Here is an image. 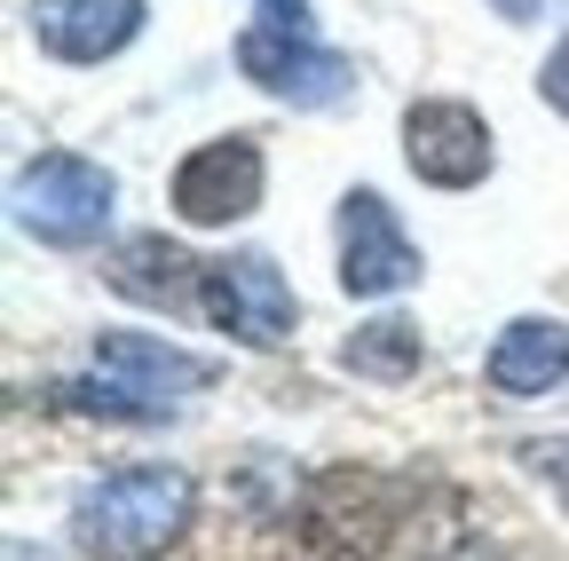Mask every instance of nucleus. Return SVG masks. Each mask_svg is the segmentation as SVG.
Wrapping results in <instances>:
<instances>
[{"label": "nucleus", "instance_id": "nucleus-1", "mask_svg": "<svg viewBox=\"0 0 569 561\" xmlns=\"http://www.w3.org/2000/svg\"><path fill=\"white\" fill-rule=\"evenodd\" d=\"M411 482L380 467H325L284 499V561H388Z\"/></svg>", "mask_w": 569, "mask_h": 561}, {"label": "nucleus", "instance_id": "nucleus-2", "mask_svg": "<svg viewBox=\"0 0 569 561\" xmlns=\"http://www.w3.org/2000/svg\"><path fill=\"white\" fill-rule=\"evenodd\" d=\"M206 380H213V364L190 357V348H167L151 332H103L96 340V372L88 380H56L48 403L56 411H80V419H127V428H151V419H167Z\"/></svg>", "mask_w": 569, "mask_h": 561}, {"label": "nucleus", "instance_id": "nucleus-3", "mask_svg": "<svg viewBox=\"0 0 569 561\" xmlns=\"http://www.w3.org/2000/svg\"><path fill=\"white\" fill-rule=\"evenodd\" d=\"M190 514H198V482L182 467H119L80 490L71 530L96 561H159L190 530Z\"/></svg>", "mask_w": 569, "mask_h": 561}, {"label": "nucleus", "instance_id": "nucleus-4", "mask_svg": "<svg viewBox=\"0 0 569 561\" xmlns=\"http://www.w3.org/2000/svg\"><path fill=\"white\" fill-rule=\"evenodd\" d=\"M111 174L80 151H40L24 174H17V222L40 238V246H96L111 230Z\"/></svg>", "mask_w": 569, "mask_h": 561}, {"label": "nucleus", "instance_id": "nucleus-5", "mask_svg": "<svg viewBox=\"0 0 569 561\" xmlns=\"http://www.w3.org/2000/svg\"><path fill=\"white\" fill-rule=\"evenodd\" d=\"M238 72L253 80V88H269L277 103H293V111H325V103H340L348 88H356V72H348V56H332V48H317L309 32H293V24H246V40H238Z\"/></svg>", "mask_w": 569, "mask_h": 561}, {"label": "nucleus", "instance_id": "nucleus-6", "mask_svg": "<svg viewBox=\"0 0 569 561\" xmlns=\"http://www.w3.org/2000/svg\"><path fill=\"white\" fill-rule=\"evenodd\" d=\"M198 309L222 324L230 340H246V348H277L284 332H293V285L277 277L269 253L206 261V293H198Z\"/></svg>", "mask_w": 569, "mask_h": 561}, {"label": "nucleus", "instance_id": "nucleus-7", "mask_svg": "<svg viewBox=\"0 0 569 561\" xmlns=\"http://www.w3.org/2000/svg\"><path fill=\"white\" fill-rule=\"evenodd\" d=\"M419 277V246L396 230L380 190H348L340 198V285L356 301H388Z\"/></svg>", "mask_w": 569, "mask_h": 561}, {"label": "nucleus", "instance_id": "nucleus-8", "mask_svg": "<svg viewBox=\"0 0 569 561\" xmlns=\"http://www.w3.org/2000/svg\"><path fill=\"white\" fill-rule=\"evenodd\" d=\"M403 159L419 182L436 190H475L490 174V127L475 103H451V96H427L403 111Z\"/></svg>", "mask_w": 569, "mask_h": 561}, {"label": "nucleus", "instance_id": "nucleus-9", "mask_svg": "<svg viewBox=\"0 0 569 561\" xmlns=\"http://www.w3.org/2000/svg\"><path fill=\"white\" fill-rule=\"evenodd\" d=\"M261 206V143L253 134H230V143H206L174 167V214L198 230H222L246 222Z\"/></svg>", "mask_w": 569, "mask_h": 561}, {"label": "nucleus", "instance_id": "nucleus-10", "mask_svg": "<svg viewBox=\"0 0 569 561\" xmlns=\"http://www.w3.org/2000/svg\"><path fill=\"white\" fill-rule=\"evenodd\" d=\"M142 32V0H32V40L63 63H103Z\"/></svg>", "mask_w": 569, "mask_h": 561}, {"label": "nucleus", "instance_id": "nucleus-11", "mask_svg": "<svg viewBox=\"0 0 569 561\" xmlns=\"http://www.w3.org/2000/svg\"><path fill=\"white\" fill-rule=\"evenodd\" d=\"M482 380H490L498 395H553V388L569 380V332H561L553 317H515L507 332H498Z\"/></svg>", "mask_w": 569, "mask_h": 561}, {"label": "nucleus", "instance_id": "nucleus-12", "mask_svg": "<svg viewBox=\"0 0 569 561\" xmlns=\"http://www.w3.org/2000/svg\"><path fill=\"white\" fill-rule=\"evenodd\" d=\"M111 285L134 293V301H151V309H182V301L206 293V261H190L167 238H127L119 261H111Z\"/></svg>", "mask_w": 569, "mask_h": 561}, {"label": "nucleus", "instance_id": "nucleus-13", "mask_svg": "<svg viewBox=\"0 0 569 561\" xmlns=\"http://www.w3.org/2000/svg\"><path fill=\"white\" fill-rule=\"evenodd\" d=\"M340 364L365 372V380H411L419 372V324H403V317L356 324V340L340 348Z\"/></svg>", "mask_w": 569, "mask_h": 561}, {"label": "nucleus", "instance_id": "nucleus-14", "mask_svg": "<svg viewBox=\"0 0 569 561\" xmlns=\"http://www.w3.org/2000/svg\"><path fill=\"white\" fill-rule=\"evenodd\" d=\"M538 96H546V103H553V111L569 119V40H561V48L546 56V72H538Z\"/></svg>", "mask_w": 569, "mask_h": 561}, {"label": "nucleus", "instance_id": "nucleus-15", "mask_svg": "<svg viewBox=\"0 0 569 561\" xmlns=\"http://www.w3.org/2000/svg\"><path fill=\"white\" fill-rule=\"evenodd\" d=\"M427 561H507V553H498L490 538H451V545H436Z\"/></svg>", "mask_w": 569, "mask_h": 561}, {"label": "nucleus", "instance_id": "nucleus-16", "mask_svg": "<svg viewBox=\"0 0 569 561\" xmlns=\"http://www.w3.org/2000/svg\"><path fill=\"white\" fill-rule=\"evenodd\" d=\"M261 17H269V24H293V32H309V0H261Z\"/></svg>", "mask_w": 569, "mask_h": 561}, {"label": "nucleus", "instance_id": "nucleus-17", "mask_svg": "<svg viewBox=\"0 0 569 561\" xmlns=\"http://www.w3.org/2000/svg\"><path fill=\"white\" fill-rule=\"evenodd\" d=\"M490 9H498V17H507V24H538V17L553 9V0H490Z\"/></svg>", "mask_w": 569, "mask_h": 561}]
</instances>
